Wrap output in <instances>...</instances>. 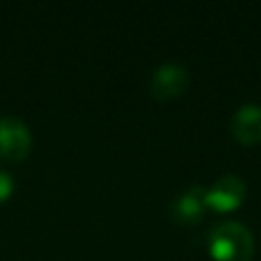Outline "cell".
<instances>
[{
    "instance_id": "2",
    "label": "cell",
    "mask_w": 261,
    "mask_h": 261,
    "mask_svg": "<svg viewBox=\"0 0 261 261\" xmlns=\"http://www.w3.org/2000/svg\"><path fill=\"white\" fill-rule=\"evenodd\" d=\"M31 149V130L18 116H0V155L6 159H20Z\"/></svg>"
},
{
    "instance_id": "4",
    "label": "cell",
    "mask_w": 261,
    "mask_h": 261,
    "mask_svg": "<svg viewBox=\"0 0 261 261\" xmlns=\"http://www.w3.org/2000/svg\"><path fill=\"white\" fill-rule=\"evenodd\" d=\"M188 69L177 61H165L161 63L149 82V90L157 98H173L188 86Z\"/></svg>"
},
{
    "instance_id": "3",
    "label": "cell",
    "mask_w": 261,
    "mask_h": 261,
    "mask_svg": "<svg viewBox=\"0 0 261 261\" xmlns=\"http://www.w3.org/2000/svg\"><path fill=\"white\" fill-rule=\"evenodd\" d=\"M245 194H247V186L243 177L234 173H224L206 190V204L220 212L232 210L243 202Z\"/></svg>"
},
{
    "instance_id": "7",
    "label": "cell",
    "mask_w": 261,
    "mask_h": 261,
    "mask_svg": "<svg viewBox=\"0 0 261 261\" xmlns=\"http://www.w3.org/2000/svg\"><path fill=\"white\" fill-rule=\"evenodd\" d=\"M14 188V181L10 177V173H6L4 169H0V200H4Z\"/></svg>"
},
{
    "instance_id": "1",
    "label": "cell",
    "mask_w": 261,
    "mask_h": 261,
    "mask_svg": "<svg viewBox=\"0 0 261 261\" xmlns=\"http://www.w3.org/2000/svg\"><path fill=\"white\" fill-rule=\"evenodd\" d=\"M208 247L218 261H249L255 251V241L243 222L222 220L210 228Z\"/></svg>"
},
{
    "instance_id": "6",
    "label": "cell",
    "mask_w": 261,
    "mask_h": 261,
    "mask_svg": "<svg viewBox=\"0 0 261 261\" xmlns=\"http://www.w3.org/2000/svg\"><path fill=\"white\" fill-rule=\"evenodd\" d=\"M230 130L245 145L259 143L261 141V106L253 102L243 104L230 120Z\"/></svg>"
},
{
    "instance_id": "5",
    "label": "cell",
    "mask_w": 261,
    "mask_h": 261,
    "mask_svg": "<svg viewBox=\"0 0 261 261\" xmlns=\"http://www.w3.org/2000/svg\"><path fill=\"white\" fill-rule=\"evenodd\" d=\"M206 188L202 186H190L186 192H181L173 202H171V216L177 222L192 224L202 218V212L206 208Z\"/></svg>"
}]
</instances>
